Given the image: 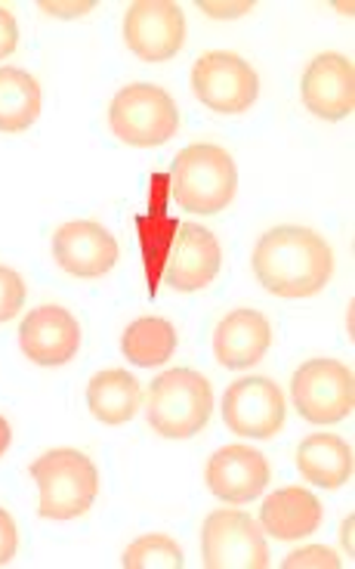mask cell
<instances>
[{
	"mask_svg": "<svg viewBox=\"0 0 355 569\" xmlns=\"http://www.w3.org/2000/svg\"><path fill=\"white\" fill-rule=\"evenodd\" d=\"M256 282L275 298H313L334 272L331 244L306 227H275L260 236L251 257Z\"/></svg>",
	"mask_w": 355,
	"mask_h": 569,
	"instance_id": "obj_1",
	"label": "cell"
},
{
	"mask_svg": "<svg viewBox=\"0 0 355 569\" xmlns=\"http://www.w3.org/2000/svg\"><path fill=\"white\" fill-rule=\"evenodd\" d=\"M239 189L235 161L223 146H185L171 171L173 201L189 213H220L232 204Z\"/></svg>",
	"mask_w": 355,
	"mask_h": 569,
	"instance_id": "obj_2",
	"label": "cell"
},
{
	"mask_svg": "<svg viewBox=\"0 0 355 569\" xmlns=\"http://www.w3.org/2000/svg\"><path fill=\"white\" fill-rule=\"evenodd\" d=\"M31 477L41 492V517L47 520L84 517L100 496V470L78 449L43 452L31 465Z\"/></svg>",
	"mask_w": 355,
	"mask_h": 569,
	"instance_id": "obj_3",
	"label": "cell"
},
{
	"mask_svg": "<svg viewBox=\"0 0 355 569\" xmlns=\"http://www.w3.org/2000/svg\"><path fill=\"white\" fill-rule=\"evenodd\" d=\"M213 393L207 378L192 369H171L149 387V427L164 440H189L211 421Z\"/></svg>",
	"mask_w": 355,
	"mask_h": 569,
	"instance_id": "obj_4",
	"label": "cell"
},
{
	"mask_svg": "<svg viewBox=\"0 0 355 569\" xmlns=\"http://www.w3.org/2000/svg\"><path fill=\"white\" fill-rule=\"evenodd\" d=\"M109 128L128 146H164L180 128V112L168 90L155 84H128L109 106Z\"/></svg>",
	"mask_w": 355,
	"mask_h": 569,
	"instance_id": "obj_5",
	"label": "cell"
},
{
	"mask_svg": "<svg viewBox=\"0 0 355 569\" xmlns=\"http://www.w3.org/2000/svg\"><path fill=\"white\" fill-rule=\"evenodd\" d=\"M297 412L313 425H337L355 406V378L337 359H310L291 378Z\"/></svg>",
	"mask_w": 355,
	"mask_h": 569,
	"instance_id": "obj_6",
	"label": "cell"
},
{
	"mask_svg": "<svg viewBox=\"0 0 355 569\" xmlns=\"http://www.w3.org/2000/svg\"><path fill=\"white\" fill-rule=\"evenodd\" d=\"M201 555L207 569L270 567L263 529L244 511H213L201 529Z\"/></svg>",
	"mask_w": 355,
	"mask_h": 569,
	"instance_id": "obj_7",
	"label": "cell"
},
{
	"mask_svg": "<svg viewBox=\"0 0 355 569\" xmlns=\"http://www.w3.org/2000/svg\"><path fill=\"white\" fill-rule=\"evenodd\" d=\"M192 90L211 112L242 114L260 97V78L242 57L216 50L195 62Z\"/></svg>",
	"mask_w": 355,
	"mask_h": 569,
	"instance_id": "obj_8",
	"label": "cell"
},
{
	"mask_svg": "<svg viewBox=\"0 0 355 569\" xmlns=\"http://www.w3.org/2000/svg\"><path fill=\"white\" fill-rule=\"evenodd\" d=\"M124 41L145 62H168L185 41V16L171 0H136L124 13Z\"/></svg>",
	"mask_w": 355,
	"mask_h": 569,
	"instance_id": "obj_9",
	"label": "cell"
},
{
	"mask_svg": "<svg viewBox=\"0 0 355 569\" xmlns=\"http://www.w3.org/2000/svg\"><path fill=\"white\" fill-rule=\"evenodd\" d=\"M223 421L232 433L251 440H272L284 425V397L270 378L232 381L223 397Z\"/></svg>",
	"mask_w": 355,
	"mask_h": 569,
	"instance_id": "obj_10",
	"label": "cell"
},
{
	"mask_svg": "<svg viewBox=\"0 0 355 569\" xmlns=\"http://www.w3.org/2000/svg\"><path fill=\"white\" fill-rule=\"evenodd\" d=\"M303 106L325 121L349 118L355 109V69L353 62L341 53H322L315 57L300 81Z\"/></svg>",
	"mask_w": 355,
	"mask_h": 569,
	"instance_id": "obj_11",
	"label": "cell"
},
{
	"mask_svg": "<svg viewBox=\"0 0 355 569\" xmlns=\"http://www.w3.org/2000/svg\"><path fill=\"white\" fill-rule=\"evenodd\" d=\"M53 257L69 276L100 279L118 263V242L97 220H71L53 236Z\"/></svg>",
	"mask_w": 355,
	"mask_h": 569,
	"instance_id": "obj_12",
	"label": "cell"
},
{
	"mask_svg": "<svg viewBox=\"0 0 355 569\" xmlns=\"http://www.w3.org/2000/svg\"><path fill=\"white\" fill-rule=\"evenodd\" d=\"M78 347H81V326L62 307L43 303L31 310L19 326V350L34 366H65L74 359Z\"/></svg>",
	"mask_w": 355,
	"mask_h": 569,
	"instance_id": "obj_13",
	"label": "cell"
},
{
	"mask_svg": "<svg viewBox=\"0 0 355 569\" xmlns=\"http://www.w3.org/2000/svg\"><path fill=\"white\" fill-rule=\"evenodd\" d=\"M207 486L213 496L229 505L254 501L270 486V461L263 452L239 442L223 446L207 461Z\"/></svg>",
	"mask_w": 355,
	"mask_h": 569,
	"instance_id": "obj_14",
	"label": "cell"
},
{
	"mask_svg": "<svg viewBox=\"0 0 355 569\" xmlns=\"http://www.w3.org/2000/svg\"><path fill=\"white\" fill-rule=\"evenodd\" d=\"M176 239H173L171 257H168V284L176 291H201L216 279L220 263H223V251L211 229L195 227V223H183L176 227Z\"/></svg>",
	"mask_w": 355,
	"mask_h": 569,
	"instance_id": "obj_15",
	"label": "cell"
},
{
	"mask_svg": "<svg viewBox=\"0 0 355 569\" xmlns=\"http://www.w3.org/2000/svg\"><path fill=\"white\" fill-rule=\"evenodd\" d=\"M272 347V326L260 310H232L213 331V353L223 369H247Z\"/></svg>",
	"mask_w": 355,
	"mask_h": 569,
	"instance_id": "obj_16",
	"label": "cell"
},
{
	"mask_svg": "<svg viewBox=\"0 0 355 569\" xmlns=\"http://www.w3.org/2000/svg\"><path fill=\"white\" fill-rule=\"evenodd\" d=\"M325 511L318 505V498L303 489V486H284L275 489L263 508H260V523L270 532L272 539L278 541H297L313 536L315 529L322 527Z\"/></svg>",
	"mask_w": 355,
	"mask_h": 569,
	"instance_id": "obj_17",
	"label": "cell"
},
{
	"mask_svg": "<svg viewBox=\"0 0 355 569\" xmlns=\"http://www.w3.org/2000/svg\"><path fill=\"white\" fill-rule=\"evenodd\" d=\"M297 470L322 489H341L353 477V449L334 433H313L297 446Z\"/></svg>",
	"mask_w": 355,
	"mask_h": 569,
	"instance_id": "obj_18",
	"label": "cell"
},
{
	"mask_svg": "<svg viewBox=\"0 0 355 569\" xmlns=\"http://www.w3.org/2000/svg\"><path fill=\"white\" fill-rule=\"evenodd\" d=\"M87 406H90V415L102 425H124L140 409V385L130 371L105 369L93 375V381L87 387Z\"/></svg>",
	"mask_w": 355,
	"mask_h": 569,
	"instance_id": "obj_19",
	"label": "cell"
},
{
	"mask_svg": "<svg viewBox=\"0 0 355 569\" xmlns=\"http://www.w3.org/2000/svg\"><path fill=\"white\" fill-rule=\"evenodd\" d=\"M41 114V84L29 71L0 69V133H22Z\"/></svg>",
	"mask_w": 355,
	"mask_h": 569,
	"instance_id": "obj_20",
	"label": "cell"
},
{
	"mask_svg": "<svg viewBox=\"0 0 355 569\" xmlns=\"http://www.w3.org/2000/svg\"><path fill=\"white\" fill-rule=\"evenodd\" d=\"M173 350H176V328L161 316H142L121 335V353L140 369L168 362Z\"/></svg>",
	"mask_w": 355,
	"mask_h": 569,
	"instance_id": "obj_21",
	"label": "cell"
},
{
	"mask_svg": "<svg viewBox=\"0 0 355 569\" xmlns=\"http://www.w3.org/2000/svg\"><path fill=\"white\" fill-rule=\"evenodd\" d=\"M183 548L161 532H149L130 541L121 555V567L124 569H183Z\"/></svg>",
	"mask_w": 355,
	"mask_h": 569,
	"instance_id": "obj_22",
	"label": "cell"
},
{
	"mask_svg": "<svg viewBox=\"0 0 355 569\" xmlns=\"http://www.w3.org/2000/svg\"><path fill=\"white\" fill-rule=\"evenodd\" d=\"M26 295L29 288L22 282V276L10 267H0V322H10L22 310Z\"/></svg>",
	"mask_w": 355,
	"mask_h": 569,
	"instance_id": "obj_23",
	"label": "cell"
},
{
	"mask_svg": "<svg viewBox=\"0 0 355 569\" xmlns=\"http://www.w3.org/2000/svg\"><path fill=\"white\" fill-rule=\"evenodd\" d=\"M284 569H341V560L331 548L322 545H310V548H300L294 555L284 557Z\"/></svg>",
	"mask_w": 355,
	"mask_h": 569,
	"instance_id": "obj_24",
	"label": "cell"
},
{
	"mask_svg": "<svg viewBox=\"0 0 355 569\" xmlns=\"http://www.w3.org/2000/svg\"><path fill=\"white\" fill-rule=\"evenodd\" d=\"M16 548H19V532H16L13 517L0 508V567L13 560Z\"/></svg>",
	"mask_w": 355,
	"mask_h": 569,
	"instance_id": "obj_25",
	"label": "cell"
},
{
	"mask_svg": "<svg viewBox=\"0 0 355 569\" xmlns=\"http://www.w3.org/2000/svg\"><path fill=\"white\" fill-rule=\"evenodd\" d=\"M19 47V26L7 7H0V59H7Z\"/></svg>",
	"mask_w": 355,
	"mask_h": 569,
	"instance_id": "obj_26",
	"label": "cell"
},
{
	"mask_svg": "<svg viewBox=\"0 0 355 569\" xmlns=\"http://www.w3.org/2000/svg\"><path fill=\"white\" fill-rule=\"evenodd\" d=\"M201 10L213 19H235L254 10V0H239V3H213V0H201Z\"/></svg>",
	"mask_w": 355,
	"mask_h": 569,
	"instance_id": "obj_27",
	"label": "cell"
},
{
	"mask_svg": "<svg viewBox=\"0 0 355 569\" xmlns=\"http://www.w3.org/2000/svg\"><path fill=\"white\" fill-rule=\"evenodd\" d=\"M41 10L47 16H59V19H74L93 10V0H81V3H57V0H41Z\"/></svg>",
	"mask_w": 355,
	"mask_h": 569,
	"instance_id": "obj_28",
	"label": "cell"
},
{
	"mask_svg": "<svg viewBox=\"0 0 355 569\" xmlns=\"http://www.w3.org/2000/svg\"><path fill=\"white\" fill-rule=\"evenodd\" d=\"M10 437H13V433H10V425H7V418H0V456H3L7 449H10Z\"/></svg>",
	"mask_w": 355,
	"mask_h": 569,
	"instance_id": "obj_29",
	"label": "cell"
}]
</instances>
